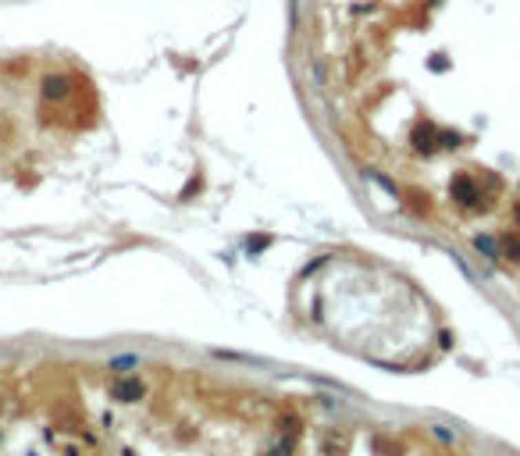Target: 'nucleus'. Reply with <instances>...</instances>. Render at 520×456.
Wrapping results in <instances>:
<instances>
[{
  "mask_svg": "<svg viewBox=\"0 0 520 456\" xmlns=\"http://www.w3.org/2000/svg\"><path fill=\"white\" fill-rule=\"evenodd\" d=\"M453 200H456V203H474V200H477V185H474L470 175L460 172V175L453 178Z\"/></svg>",
  "mask_w": 520,
  "mask_h": 456,
  "instance_id": "1",
  "label": "nucleus"
},
{
  "mask_svg": "<svg viewBox=\"0 0 520 456\" xmlns=\"http://www.w3.org/2000/svg\"><path fill=\"white\" fill-rule=\"evenodd\" d=\"M43 93H47L50 100H65V96H68V79H65V75H47V79H43Z\"/></svg>",
  "mask_w": 520,
  "mask_h": 456,
  "instance_id": "2",
  "label": "nucleus"
},
{
  "mask_svg": "<svg viewBox=\"0 0 520 456\" xmlns=\"http://www.w3.org/2000/svg\"><path fill=\"white\" fill-rule=\"evenodd\" d=\"M499 246H503V253H506L510 260H520V236H517V232H506Z\"/></svg>",
  "mask_w": 520,
  "mask_h": 456,
  "instance_id": "3",
  "label": "nucleus"
},
{
  "mask_svg": "<svg viewBox=\"0 0 520 456\" xmlns=\"http://www.w3.org/2000/svg\"><path fill=\"white\" fill-rule=\"evenodd\" d=\"M517 221H520V207H517Z\"/></svg>",
  "mask_w": 520,
  "mask_h": 456,
  "instance_id": "4",
  "label": "nucleus"
}]
</instances>
